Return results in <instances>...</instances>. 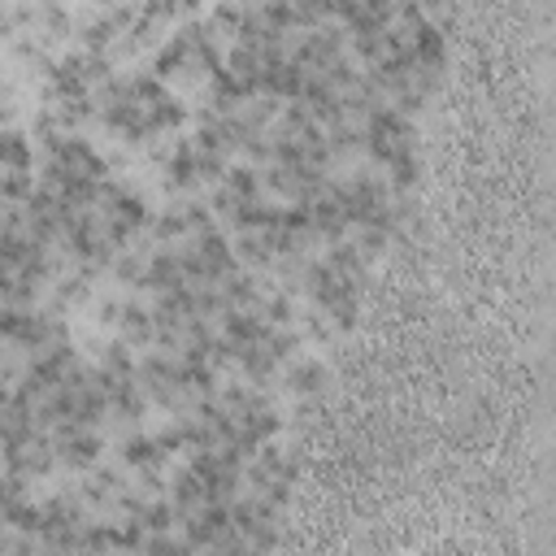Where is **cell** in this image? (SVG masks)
<instances>
[{
	"label": "cell",
	"instance_id": "1",
	"mask_svg": "<svg viewBox=\"0 0 556 556\" xmlns=\"http://www.w3.org/2000/svg\"><path fill=\"white\" fill-rule=\"evenodd\" d=\"M56 456L65 460V465H74V469H87V465H96L100 460V452H104V439L91 430V426H56Z\"/></svg>",
	"mask_w": 556,
	"mask_h": 556
},
{
	"label": "cell",
	"instance_id": "2",
	"mask_svg": "<svg viewBox=\"0 0 556 556\" xmlns=\"http://www.w3.org/2000/svg\"><path fill=\"white\" fill-rule=\"evenodd\" d=\"M330 13H339L352 30H369V26H387L391 0H330Z\"/></svg>",
	"mask_w": 556,
	"mask_h": 556
},
{
	"label": "cell",
	"instance_id": "3",
	"mask_svg": "<svg viewBox=\"0 0 556 556\" xmlns=\"http://www.w3.org/2000/svg\"><path fill=\"white\" fill-rule=\"evenodd\" d=\"M165 456L169 452L156 443V434H130V439H122V465H130L139 473H156L165 465Z\"/></svg>",
	"mask_w": 556,
	"mask_h": 556
},
{
	"label": "cell",
	"instance_id": "4",
	"mask_svg": "<svg viewBox=\"0 0 556 556\" xmlns=\"http://www.w3.org/2000/svg\"><path fill=\"white\" fill-rule=\"evenodd\" d=\"M143 287H156V291H174V287H187V274H182V261H178V252H156V256L143 265Z\"/></svg>",
	"mask_w": 556,
	"mask_h": 556
},
{
	"label": "cell",
	"instance_id": "5",
	"mask_svg": "<svg viewBox=\"0 0 556 556\" xmlns=\"http://www.w3.org/2000/svg\"><path fill=\"white\" fill-rule=\"evenodd\" d=\"M117 326H122V334H126V343H148V339H156V321H152V313L143 308V304H122V313H117Z\"/></svg>",
	"mask_w": 556,
	"mask_h": 556
},
{
	"label": "cell",
	"instance_id": "6",
	"mask_svg": "<svg viewBox=\"0 0 556 556\" xmlns=\"http://www.w3.org/2000/svg\"><path fill=\"white\" fill-rule=\"evenodd\" d=\"M287 387L295 395H321L326 391V365L321 361H295L287 369Z\"/></svg>",
	"mask_w": 556,
	"mask_h": 556
},
{
	"label": "cell",
	"instance_id": "7",
	"mask_svg": "<svg viewBox=\"0 0 556 556\" xmlns=\"http://www.w3.org/2000/svg\"><path fill=\"white\" fill-rule=\"evenodd\" d=\"M30 143L17 130H0V169H30Z\"/></svg>",
	"mask_w": 556,
	"mask_h": 556
},
{
	"label": "cell",
	"instance_id": "8",
	"mask_svg": "<svg viewBox=\"0 0 556 556\" xmlns=\"http://www.w3.org/2000/svg\"><path fill=\"white\" fill-rule=\"evenodd\" d=\"M226 191H235L239 200H252V195L261 191V178H256V169H248V165H235V169H226Z\"/></svg>",
	"mask_w": 556,
	"mask_h": 556
}]
</instances>
